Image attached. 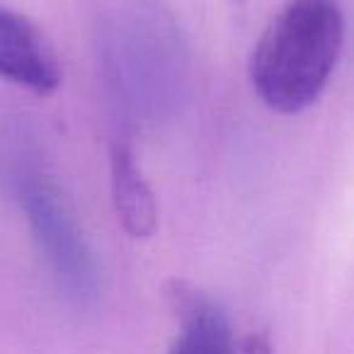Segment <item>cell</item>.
<instances>
[{
  "label": "cell",
  "mask_w": 354,
  "mask_h": 354,
  "mask_svg": "<svg viewBox=\"0 0 354 354\" xmlns=\"http://www.w3.org/2000/svg\"><path fill=\"white\" fill-rule=\"evenodd\" d=\"M109 185L117 221L136 241H146L158 228L156 194L127 143H112L109 148Z\"/></svg>",
  "instance_id": "obj_5"
},
{
  "label": "cell",
  "mask_w": 354,
  "mask_h": 354,
  "mask_svg": "<svg viewBox=\"0 0 354 354\" xmlns=\"http://www.w3.org/2000/svg\"><path fill=\"white\" fill-rule=\"evenodd\" d=\"M342 44L344 15L337 0H289L252 51L257 97L279 114L308 109L328 88Z\"/></svg>",
  "instance_id": "obj_1"
},
{
  "label": "cell",
  "mask_w": 354,
  "mask_h": 354,
  "mask_svg": "<svg viewBox=\"0 0 354 354\" xmlns=\"http://www.w3.org/2000/svg\"><path fill=\"white\" fill-rule=\"evenodd\" d=\"M241 354H274L272 339L267 333H250L241 344Z\"/></svg>",
  "instance_id": "obj_6"
},
{
  "label": "cell",
  "mask_w": 354,
  "mask_h": 354,
  "mask_svg": "<svg viewBox=\"0 0 354 354\" xmlns=\"http://www.w3.org/2000/svg\"><path fill=\"white\" fill-rule=\"evenodd\" d=\"M167 301L180 323L170 354H236L228 315L209 294L187 281H170Z\"/></svg>",
  "instance_id": "obj_4"
},
{
  "label": "cell",
  "mask_w": 354,
  "mask_h": 354,
  "mask_svg": "<svg viewBox=\"0 0 354 354\" xmlns=\"http://www.w3.org/2000/svg\"><path fill=\"white\" fill-rule=\"evenodd\" d=\"M15 192L59 291L78 308L93 306L100 296L102 274L71 204L54 183L39 175L17 177Z\"/></svg>",
  "instance_id": "obj_2"
},
{
  "label": "cell",
  "mask_w": 354,
  "mask_h": 354,
  "mask_svg": "<svg viewBox=\"0 0 354 354\" xmlns=\"http://www.w3.org/2000/svg\"><path fill=\"white\" fill-rule=\"evenodd\" d=\"M0 78L37 95H51L61 85L54 49L32 20L0 6Z\"/></svg>",
  "instance_id": "obj_3"
}]
</instances>
